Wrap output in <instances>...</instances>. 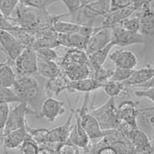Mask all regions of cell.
I'll return each mask as SVG.
<instances>
[{
    "instance_id": "cell-1",
    "label": "cell",
    "mask_w": 154,
    "mask_h": 154,
    "mask_svg": "<svg viewBox=\"0 0 154 154\" xmlns=\"http://www.w3.org/2000/svg\"><path fill=\"white\" fill-rule=\"evenodd\" d=\"M70 14H51L47 10H42L25 7L19 4L11 16L8 19L13 25L35 32L52 26L54 22Z\"/></svg>"
},
{
    "instance_id": "cell-2",
    "label": "cell",
    "mask_w": 154,
    "mask_h": 154,
    "mask_svg": "<svg viewBox=\"0 0 154 154\" xmlns=\"http://www.w3.org/2000/svg\"><path fill=\"white\" fill-rule=\"evenodd\" d=\"M115 99L109 97L105 103L96 108H93L92 104H89L90 99L88 100V112L97 119L103 131L117 129L121 122Z\"/></svg>"
},
{
    "instance_id": "cell-3",
    "label": "cell",
    "mask_w": 154,
    "mask_h": 154,
    "mask_svg": "<svg viewBox=\"0 0 154 154\" xmlns=\"http://www.w3.org/2000/svg\"><path fill=\"white\" fill-rule=\"evenodd\" d=\"M7 61L11 66L16 77L37 73V55L31 47L26 46L14 61L8 58Z\"/></svg>"
},
{
    "instance_id": "cell-4",
    "label": "cell",
    "mask_w": 154,
    "mask_h": 154,
    "mask_svg": "<svg viewBox=\"0 0 154 154\" xmlns=\"http://www.w3.org/2000/svg\"><path fill=\"white\" fill-rule=\"evenodd\" d=\"M110 11V0H95L79 10L77 23L93 25L97 17H105Z\"/></svg>"
},
{
    "instance_id": "cell-5",
    "label": "cell",
    "mask_w": 154,
    "mask_h": 154,
    "mask_svg": "<svg viewBox=\"0 0 154 154\" xmlns=\"http://www.w3.org/2000/svg\"><path fill=\"white\" fill-rule=\"evenodd\" d=\"M89 99V93H86L82 106L77 109L81 124L91 140L100 139L104 136V131L101 129L97 119L88 112L87 106Z\"/></svg>"
},
{
    "instance_id": "cell-6",
    "label": "cell",
    "mask_w": 154,
    "mask_h": 154,
    "mask_svg": "<svg viewBox=\"0 0 154 154\" xmlns=\"http://www.w3.org/2000/svg\"><path fill=\"white\" fill-rule=\"evenodd\" d=\"M31 114H35L25 102H20L19 104L10 109L3 135L25 126L26 123V116Z\"/></svg>"
},
{
    "instance_id": "cell-7",
    "label": "cell",
    "mask_w": 154,
    "mask_h": 154,
    "mask_svg": "<svg viewBox=\"0 0 154 154\" xmlns=\"http://www.w3.org/2000/svg\"><path fill=\"white\" fill-rule=\"evenodd\" d=\"M111 29V43L114 46L125 47L145 42L144 37L139 32L129 31L119 25L110 28Z\"/></svg>"
},
{
    "instance_id": "cell-8",
    "label": "cell",
    "mask_w": 154,
    "mask_h": 154,
    "mask_svg": "<svg viewBox=\"0 0 154 154\" xmlns=\"http://www.w3.org/2000/svg\"><path fill=\"white\" fill-rule=\"evenodd\" d=\"M74 116L75 117V123L73 125L72 129L67 142L75 144L80 149H83L86 154H88L90 152L91 144V140L81 124L79 115L76 109H74Z\"/></svg>"
},
{
    "instance_id": "cell-9",
    "label": "cell",
    "mask_w": 154,
    "mask_h": 154,
    "mask_svg": "<svg viewBox=\"0 0 154 154\" xmlns=\"http://www.w3.org/2000/svg\"><path fill=\"white\" fill-rule=\"evenodd\" d=\"M0 45L8 58L14 61L26 47L19 42L8 31L0 29Z\"/></svg>"
},
{
    "instance_id": "cell-10",
    "label": "cell",
    "mask_w": 154,
    "mask_h": 154,
    "mask_svg": "<svg viewBox=\"0 0 154 154\" xmlns=\"http://www.w3.org/2000/svg\"><path fill=\"white\" fill-rule=\"evenodd\" d=\"M65 112L64 103L52 97H46L41 106L37 116L50 122H54Z\"/></svg>"
},
{
    "instance_id": "cell-11",
    "label": "cell",
    "mask_w": 154,
    "mask_h": 154,
    "mask_svg": "<svg viewBox=\"0 0 154 154\" xmlns=\"http://www.w3.org/2000/svg\"><path fill=\"white\" fill-rule=\"evenodd\" d=\"M74 117V108L71 107L70 113L69 115L66 122L50 130H48V141L50 143L61 144L68 141L71 131L73 128L72 124Z\"/></svg>"
},
{
    "instance_id": "cell-12",
    "label": "cell",
    "mask_w": 154,
    "mask_h": 154,
    "mask_svg": "<svg viewBox=\"0 0 154 154\" xmlns=\"http://www.w3.org/2000/svg\"><path fill=\"white\" fill-rule=\"evenodd\" d=\"M58 35V34L54 30L52 26L38 30L35 32V40L31 48L34 50L42 48L52 49L57 48L60 46Z\"/></svg>"
},
{
    "instance_id": "cell-13",
    "label": "cell",
    "mask_w": 154,
    "mask_h": 154,
    "mask_svg": "<svg viewBox=\"0 0 154 154\" xmlns=\"http://www.w3.org/2000/svg\"><path fill=\"white\" fill-rule=\"evenodd\" d=\"M111 28H103L89 37L85 52L88 55L94 52L103 48L111 43Z\"/></svg>"
},
{
    "instance_id": "cell-14",
    "label": "cell",
    "mask_w": 154,
    "mask_h": 154,
    "mask_svg": "<svg viewBox=\"0 0 154 154\" xmlns=\"http://www.w3.org/2000/svg\"><path fill=\"white\" fill-rule=\"evenodd\" d=\"M109 59L114 63L116 67L135 69L138 64V58L135 53L131 51L118 49L109 54Z\"/></svg>"
},
{
    "instance_id": "cell-15",
    "label": "cell",
    "mask_w": 154,
    "mask_h": 154,
    "mask_svg": "<svg viewBox=\"0 0 154 154\" xmlns=\"http://www.w3.org/2000/svg\"><path fill=\"white\" fill-rule=\"evenodd\" d=\"M118 113L121 120L130 125L133 128H138L137 116L140 112L137 108L135 102L129 100L122 102L119 106Z\"/></svg>"
},
{
    "instance_id": "cell-16",
    "label": "cell",
    "mask_w": 154,
    "mask_h": 154,
    "mask_svg": "<svg viewBox=\"0 0 154 154\" xmlns=\"http://www.w3.org/2000/svg\"><path fill=\"white\" fill-rule=\"evenodd\" d=\"M70 82V81L61 70L58 74L48 79L45 83V90L46 96L52 97L53 94L58 95L64 90H67Z\"/></svg>"
},
{
    "instance_id": "cell-17",
    "label": "cell",
    "mask_w": 154,
    "mask_h": 154,
    "mask_svg": "<svg viewBox=\"0 0 154 154\" xmlns=\"http://www.w3.org/2000/svg\"><path fill=\"white\" fill-rule=\"evenodd\" d=\"M89 37L78 33L58 34V42L60 46L69 49H77L85 51Z\"/></svg>"
},
{
    "instance_id": "cell-18",
    "label": "cell",
    "mask_w": 154,
    "mask_h": 154,
    "mask_svg": "<svg viewBox=\"0 0 154 154\" xmlns=\"http://www.w3.org/2000/svg\"><path fill=\"white\" fill-rule=\"evenodd\" d=\"M70 81H78L89 77L91 67L88 64L74 63L60 68Z\"/></svg>"
},
{
    "instance_id": "cell-19",
    "label": "cell",
    "mask_w": 154,
    "mask_h": 154,
    "mask_svg": "<svg viewBox=\"0 0 154 154\" xmlns=\"http://www.w3.org/2000/svg\"><path fill=\"white\" fill-rule=\"evenodd\" d=\"M140 18V29L138 32L144 36L154 35V14H152L146 4L139 9L137 14Z\"/></svg>"
},
{
    "instance_id": "cell-20",
    "label": "cell",
    "mask_w": 154,
    "mask_h": 154,
    "mask_svg": "<svg viewBox=\"0 0 154 154\" xmlns=\"http://www.w3.org/2000/svg\"><path fill=\"white\" fill-rule=\"evenodd\" d=\"M135 11V10L132 4L125 8L109 11L104 17V20H103L101 26L103 28H110L118 24L122 20L130 17Z\"/></svg>"
},
{
    "instance_id": "cell-21",
    "label": "cell",
    "mask_w": 154,
    "mask_h": 154,
    "mask_svg": "<svg viewBox=\"0 0 154 154\" xmlns=\"http://www.w3.org/2000/svg\"><path fill=\"white\" fill-rule=\"evenodd\" d=\"M27 136L28 132L25 124V126L4 135L2 141L5 149L13 150L20 147Z\"/></svg>"
},
{
    "instance_id": "cell-22",
    "label": "cell",
    "mask_w": 154,
    "mask_h": 154,
    "mask_svg": "<svg viewBox=\"0 0 154 154\" xmlns=\"http://www.w3.org/2000/svg\"><path fill=\"white\" fill-rule=\"evenodd\" d=\"M153 76V67H146L135 70L132 75L122 82L126 87L134 85L140 86L149 81Z\"/></svg>"
},
{
    "instance_id": "cell-23",
    "label": "cell",
    "mask_w": 154,
    "mask_h": 154,
    "mask_svg": "<svg viewBox=\"0 0 154 154\" xmlns=\"http://www.w3.org/2000/svg\"><path fill=\"white\" fill-rule=\"evenodd\" d=\"M37 73L42 77L50 79L60 71L58 64L53 60L46 59L37 55Z\"/></svg>"
},
{
    "instance_id": "cell-24",
    "label": "cell",
    "mask_w": 154,
    "mask_h": 154,
    "mask_svg": "<svg viewBox=\"0 0 154 154\" xmlns=\"http://www.w3.org/2000/svg\"><path fill=\"white\" fill-rule=\"evenodd\" d=\"M113 46L114 45L109 43L103 48L88 55V63L93 71H96L102 67Z\"/></svg>"
},
{
    "instance_id": "cell-25",
    "label": "cell",
    "mask_w": 154,
    "mask_h": 154,
    "mask_svg": "<svg viewBox=\"0 0 154 154\" xmlns=\"http://www.w3.org/2000/svg\"><path fill=\"white\" fill-rule=\"evenodd\" d=\"M35 74L16 77L12 88L17 95L31 87L41 84L40 79L35 75Z\"/></svg>"
},
{
    "instance_id": "cell-26",
    "label": "cell",
    "mask_w": 154,
    "mask_h": 154,
    "mask_svg": "<svg viewBox=\"0 0 154 154\" xmlns=\"http://www.w3.org/2000/svg\"><path fill=\"white\" fill-rule=\"evenodd\" d=\"M74 63H81L88 64V55L83 50L77 49H69L62 57L58 65L62 67L66 65Z\"/></svg>"
},
{
    "instance_id": "cell-27",
    "label": "cell",
    "mask_w": 154,
    "mask_h": 154,
    "mask_svg": "<svg viewBox=\"0 0 154 154\" xmlns=\"http://www.w3.org/2000/svg\"><path fill=\"white\" fill-rule=\"evenodd\" d=\"M99 88H100V87L93 79L88 77L78 81H70L67 90L70 92L79 91L86 93Z\"/></svg>"
},
{
    "instance_id": "cell-28",
    "label": "cell",
    "mask_w": 154,
    "mask_h": 154,
    "mask_svg": "<svg viewBox=\"0 0 154 154\" xmlns=\"http://www.w3.org/2000/svg\"><path fill=\"white\" fill-rule=\"evenodd\" d=\"M16 79V75L10 65L7 61L0 63V86L12 87Z\"/></svg>"
},
{
    "instance_id": "cell-29",
    "label": "cell",
    "mask_w": 154,
    "mask_h": 154,
    "mask_svg": "<svg viewBox=\"0 0 154 154\" xmlns=\"http://www.w3.org/2000/svg\"><path fill=\"white\" fill-rule=\"evenodd\" d=\"M52 28L58 34H69L78 33L79 34L81 24L66 22L58 19L54 22Z\"/></svg>"
},
{
    "instance_id": "cell-30",
    "label": "cell",
    "mask_w": 154,
    "mask_h": 154,
    "mask_svg": "<svg viewBox=\"0 0 154 154\" xmlns=\"http://www.w3.org/2000/svg\"><path fill=\"white\" fill-rule=\"evenodd\" d=\"M128 88L122 82L108 81L103 87L105 93L110 97H114L120 96L122 94L128 93Z\"/></svg>"
},
{
    "instance_id": "cell-31",
    "label": "cell",
    "mask_w": 154,
    "mask_h": 154,
    "mask_svg": "<svg viewBox=\"0 0 154 154\" xmlns=\"http://www.w3.org/2000/svg\"><path fill=\"white\" fill-rule=\"evenodd\" d=\"M129 139L134 147H143L151 144L147 134L138 128L132 131Z\"/></svg>"
},
{
    "instance_id": "cell-32",
    "label": "cell",
    "mask_w": 154,
    "mask_h": 154,
    "mask_svg": "<svg viewBox=\"0 0 154 154\" xmlns=\"http://www.w3.org/2000/svg\"><path fill=\"white\" fill-rule=\"evenodd\" d=\"M114 72V69H105L101 67L96 71H94L93 73L91 76V78L94 80L100 87L103 88L104 85L110 80L112 73Z\"/></svg>"
},
{
    "instance_id": "cell-33",
    "label": "cell",
    "mask_w": 154,
    "mask_h": 154,
    "mask_svg": "<svg viewBox=\"0 0 154 154\" xmlns=\"http://www.w3.org/2000/svg\"><path fill=\"white\" fill-rule=\"evenodd\" d=\"M109 147H111L116 154H130L134 146L130 140H118L111 143Z\"/></svg>"
},
{
    "instance_id": "cell-34",
    "label": "cell",
    "mask_w": 154,
    "mask_h": 154,
    "mask_svg": "<svg viewBox=\"0 0 154 154\" xmlns=\"http://www.w3.org/2000/svg\"><path fill=\"white\" fill-rule=\"evenodd\" d=\"M13 102H20V100L12 87L0 86V105Z\"/></svg>"
},
{
    "instance_id": "cell-35",
    "label": "cell",
    "mask_w": 154,
    "mask_h": 154,
    "mask_svg": "<svg viewBox=\"0 0 154 154\" xmlns=\"http://www.w3.org/2000/svg\"><path fill=\"white\" fill-rule=\"evenodd\" d=\"M58 0H20V4L32 8L47 10L48 7Z\"/></svg>"
},
{
    "instance_id": "cell-36",
    "label": "cell",
    "mask_w": 154,
    "mask_h": 154,
    "mask_svg": "<svg viewBox=\"0 0 154 154\" xmlns=\"http://www.w3.org/2000/svg\"><path fill=\"white\" fill-rule=\"evenodd\" d=\"M20 0H0V11L9 19L14 13Z\"/></svg>"
},
{
    "instance_id": "cell-37",
    "label": "cell",
    "mask_w": 154,
    "mask_h": 154,
    "mask_svg": "<svg viewBox=\"0 0 154 154\" xmlns=\"http://www.w3.org/2000/svg\"><path fill=\"white\" fill-rule=\"evenodd\" d=\"M124 29L133 32H138L140 29V18L136 15L132 17H128L118 24Z\"/></svg>"
},
{
    "instance_id": "cell-38",
    "label": "cell",
    "mask_w": 154,
    "mask_h": 154,
    "mask_svg": "<svg viewBox=\"0 0 154 154\" xmlns=\"http://www.w3.org/2000/svg\"><path fill=\"white\" fill-rule=\"evenodd\" d=\"M135 69H127L116 67L114 69V72L110 80L123 82L127 80L133 73Z\"/></svg>"
},
{
    "instance_id": "cell-39",
    "label": "cell",
    "mask_w": 154,
    "mask_h": 154,
    "mask_svg": "<svg viewBox=\"0 0 154 154\" xmlns=\"http://www.w3.org/2000/svg\"><path fill=\"white\" fill-rule=\"evenodd\" d=\"M38 147L30 138L28 134L24 142L20 146L21 154H36Z\"/></svg>"
},
{
    "instance_id": "cell-40",
    "label": "cell",
    "mask_w": 154,
    "mask_h": 154,
    "mask_svg": "<svg viewBox=\"0 0 154 154\" xmlns=\"http://www.w3.org/2000/svg\"><path fill=\"white\" fill-rule=\"evenodd\" d=\"M79 147L70 142L61 143L58 147V154H81Z\"/></svg>"
},
{
    "instance_id": "cell-41",
    "label": "cell",
    "mask_w": 154,
    "mask_h": 154,
    "mask_svg": "<svg viewBox=\"0 0 154 154\" xmlns=\"http://www.w3.org/2000/svg\"><path fill=\"white\" fill-rule=\"evenodd\" d=\"M37 55L38 57L48 59L50 60L56 61L58 58V54L56 52V51L52 48H38L36 50H35Z\"/></svg>"
},
{
    "instance_id": "cell-42",
    "label": "cell",
    "mask_w": 154,
    "mask_h": 154,
    "mask_svg": "<svg viewBox=\"0 0 154 154\" xmlns=\"http://www.w3.org/2000/svg\"><path fill=\"white\" fill-rule=\"evenodd\" d=\"M9 112L10 107L8 103L0 105V134H3Z\"/></svg>"
},
{
    "instance_id": "cell-43",
    "label": "cell",
    "mask_w": 154,
    "mask_h": 154,
    "mask_svg": "<svg viewBox=\"0 0 154 154\" xmlns=\"http://www.w3.org/2000/svg\"><path fill=\"white\" fill-rule=\"evenodd\" d=\"M134 129V128H133L130 125H129L128 123H127L125 122L122 121V120H121L120 124L119 125L118 127L117 128V130L119 131V132L124 138L128 139V140H129V135Z\"/></svg>"
},
{
    "instance_id": "cell-44",
    "label": "cell",
    "mask_w": 154,
    "mask_h": 154,
    "mask_svg": "<svg viewBox=\"0 0 154 154\" xmlns=\"http://www.w3.org/2000/svg\"><path fill=\"white\" fill-rule=\"evenodd\" d=\"M132 4V0H110V11L125 8Z\"/></svg>"
},
{
    "instance_id": "cell-45",
    "label": "cell",
    "mask_w": 154,
    "mask_h": 154,
    "mask_svg": "<svg viewBox=\"0 0 154 154\" xmlns=\"http://www.w3.org/2000/svg\"><path fill=\"white\" fill-rule=\"evenodd\" d=\"M135 94L138 97H146L154 102V87H147L143 90H136Z\"/></svg>"
},
{
    "instance_id": "cell-46",
    "label": "cell",
    "mask_w": 154,
    "mask_h": 154,
    "mask_svg": "<svg viewBox=\"0 0 154 154\" xmlns=\"http://www.w3.org/2000/svg\"><path fill=\"white\" fill-rule=\"evenodd\" d=\"M61 1L66 6L69 10V14H72L74 12L79 10L81 8L79 0H58Z\"/></svg>"
},
{
    "instance_id": "cell-47",
    "label": "cell",
    "mask_w": 154,
    "mask_h": 154,
    "mask_svg": "<svg viewBox=\"0 0 154 154\" xmlns=\"http://www.w3.org/2000/svg\"><path fill=\"white\" fill-rule=\"evenodd\" d=\"M153 148L151 144L143 147H134L130 154H153Z\"/></svg>"
},
{
    "instance_id": "cell-48",
    "label": "cell",
    "mask_w": 154,
    "mask_h": 154,
    "mask_svg": "<svg viewBox=\"0 0 154 154\" xmlns=\"http://www.w3.org/2000/svg\"><path fill=\"white\" fill-rule=\"evenodd\" d=\"M59 145L57 147H54V148L38 147L36 154H58V147Z\"/></svg>"
},
{
    "instance_id": "cell-49",
    "label": "cell",
    "mask_w": 154,
    "mask_h": 154,
    "mask_svg": "<svg viewBox=\"0 0 154 154\" xmlns=\"http://www.w3.org/2000/svg\"><path fill=\"white\" fill-rule=\"evenodd\" d=\"M12 25H13L11 23L9 20L7 19L0 11V29H8Z\"/></svg>"
},
{
    "instance_id": "cell-50",
    "label": "cell",
    "mask_w": 154,
    "mask_h": 154,
    "mask_svg": "<svg viewBox=\"0 0 154 154\" xmlns=\"http://www.w3.org/2000/svg\"><path fill=\"white\" fill-rule=\"evenodd\" d=\"M96 154H116V152L114 151V150L109 147H105L100 149Z\"/></svg>"
},
{
    "instance_id": "cell-51",
    "label": "cell",
    "mask_w": 154,
    "mask_h": 154,
    "mask_svg": "<svg viewBox=\"0 0 154 154\" xmlns=\"http://www.w3.org/2000/svg\"><path fill=\"white\" fill-rule=\"evenodd\" d=\"M147 0H132V5L135 11L140 9Z\"/></svg>"
},
{
    "instance_id": "cell-52",
    "label": "cell",
    "mask_w": 154,
    "mask_h": 154,
    "mask_svg": "<svg viewBox=\"0 0 154 154\" xmlns=\"http://www.w3.org/2000/svg\"><path fill=\"white\" fill-rule=\"evenodd\" d=\"M146 4L150 11L154 14V0H147Z\"/></svg>"
},
{
    "instance_id": "cell-53",
    "label": "cell",
    "mask_w": 154,
    "mask_h": 154,
    "mask_svg": "<svg viewBox=\"0 0 154 154\" xmlns=\"http://www.w3.org/2000/svg\"><path fill=\"white\" fill-rule=\"evenodd\" d=\"M95 0H79L80 1V4H81V8L83 7L84 6L86 5L87 4L94 1Z\"/></svg>"
},
{
    "instance_id": "cell-54",
    "label": "cell",
    "mask_w": 154,
    "mask_h": 154,
    "mask_svg": "<svg viewBox=\"0 0 154 154\" xmlns=\"http://www.w3.org/2000/svg\"><path fill=\"white\" fill-rule=\"evenodd\" d=\"M149 122L151 124L153 129H154V116H150L149 118Z\"/></svg>"
},
{
    "instance_id": "cell-55",
    "label": "cell",
    "mask_w": 154,
    "mask_h": 154,
    "mask_svg": "<svg viewBox=\"0 0 154 154\" xmlns=\"http://www.w3.org/2000/svg\"><path fill=\"white\" fill-rule=\"evenodd\" d=\"M3 136H4V135H3V134H0V139H1V140H2V138Z\"/></svg>"
},
{
    "instance_id": "cell-56",
    "label": "cell",
    "mask_w": 154,
    "mask_h": 154,
    "mask_svg": "<svg viewBox=\"0 0 154 154\" xmlns=\"http://www.w3.org/2000/svg\"><path fill=\"white\" fill-rule=\"evenodd\" d=\"M153 68H154V67H153Z\"/></svg>"
}]
</instances>
